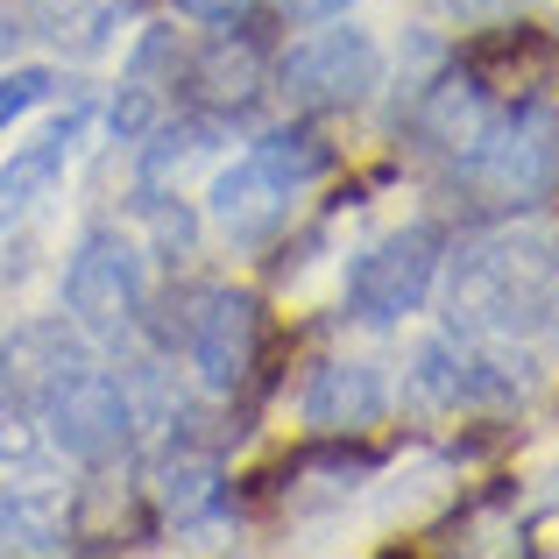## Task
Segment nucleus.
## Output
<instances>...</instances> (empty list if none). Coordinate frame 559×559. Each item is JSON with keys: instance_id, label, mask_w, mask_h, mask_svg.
<instances>
[{"instance_id": "obj_1", "label": "nucleus", "mask_w": 559, "mask_h": 559, "mask_svg": "<svg viewBox=\"0 0 559 559\" xmlns=\"http://www.w3.org/2000/svg\"><path fill=\"white\" fill-rule=\"evenodd\" d=\"M382 85V43L369 28H319L276 64V93L298 114H333V107H361Z\"/></svg>"}, {"instance_id": "obj_2", "label": "nucleus", "mask_w": 559, "mask_h": 559, "mask_svg": "<svg viewBox=\"0 0 559 559\" xmlns=\"http://www.w3.org/2000/svg\"><path fill=\"white\" fill-rule=\"evenodd\" d=\"M43 411H50V439L85 467H107L114 453H128V439H135V404H128V390L107 369H85V361L43 396Z\"/></svg>"}, {"instance_id": "obj_3", "label": "nucleus", "mask_w": 559, "mask_h": 559, "mask_svg": "<svg viewBox=\"0 0 559 559\" xmlns=\"http://www.w3.org/2000/svg\"><path fill=\"white\" fill-rule=\"evenodd\" d=\"M439 270V227H404L390 241H376L369 255L347 270V305L369 326H396L404 312H418Z\"/></svg>"}, {"instance_id": "obj_4", "label": "nucleus", "mask_w": 559, "mask_h": 559, "mask_svg": "<svg viewBox=\"0 0 559 559\" xmlns=\"http://www.w3.org/2000/svg\"><path fill=\"white\" fill-rule=\"evenodd\" d=\"M64 305L85 333H121L142 312V255L107 227L85 234L71 270H64Z\"/></svg>"}, {"instance_id": "obj_5", "label": "nucleus", "mask_w": 559, "mask_h": 559, "mask_svg": "<svg viewBox=\"0 0 559 559\" xmlns=\"http://www.w3.org/2000/svg\"><path fill=\"white\" fill-rule=\"evenodd\" d=\"M475 170L489 178L503 199H546L552 178H559V121L552 114H510V121H496L489 135H481L475 150Z\"/></svg>"}, {"instance_id": "obj_6", "label": "nucleus", "mask_w": 559, "mask_h": 559, "mask_svg": "<svg viewBox=\"0 0 559 559\" xmlns=\"http://www.w3.org/2000/svg\"><path fill=\"white\" fill-rule=\"evenodd\" d=\"M290 185L284 170H270L262 156H241V164H227L213 178V191H205V213H213V227L227 234L234 248H262L276 227H284L290 213Z\"/></svg>"}, {"instance_id": "obj_7", "label": "nucleus", "mask_w": 559, "mask_h": 559, "mask_svg": "<svg viewBox=\"0 0 559 559\" xmlns=\"http://www.w3.org/2000/svg\"><path fill=\"white\" fill-rule=\"evenodd\" d=\"M255 347H262V305L241 298V290H213L199 326H191V361H199V376L213 382V390H234V382H248V369H255Z\"/></svg>"}, {"instance_id": "obj_8", "label": "nucleus", "mask_w": 559, "mask_h": 559, "mask_svg": "<svg viewBox=\"0 0 559 559\" xmlns=\"http://www.w3.org/2000/svg\"><path fill=\"white\" fill-rule=\"evenodd\" d=\"M382 404H390V390H382L369 361H326L312 376V390H305V425L312 432H369Z\"/></svg>"}, {"instance_id": "obj_9", "label": "nucleus", "mask_w": 559, "mask_h": 559, "mask_svg": "<svg viewBox=\"0 0 559 559\" xmlns=\"http://www.w3.org/2000/svg\"><path fill=\"white\" fill-rule=\"evenodd\" d=\"M552 71H559V50H552V36H538V28H496L489 43L467 50V79H475L481 93H496V99L532 93V85H546Z\"/></svg>"}, {"instance_id": "obj_10", "label": "nucleus", "mask_w": 559, "mask_h": 559, "mask_svg": "<svg viewBox=\"0 0 559 559\" xmlns=\"http://www.w3.org/2000/svg\"><path fill=\"white\" fill-rule=\"evenodd\" d=\"M79 128H85V107H71L57 128H43L28 150H14L8 164H0V213H28V205L43 199L57 178H64L71 150H79Z\"/></svg>"}, {"instance_id": "obj_11", "label": "nucleus", "mask_w": 559, "mask_h": 559, "mask_svg": "<svg viewBox=\"0 0 559 559\" xmlns=\"http://www.w3.org/2000/svg\"><path fill=\"white\" fill-rule=\"evenodd\" d=\"M191 93H199L205 107H219V114L248 107V99L262 93V50L248 36H219L213 50L191 64Z\"/></svg>"}, {"instance_id": "obj_12", "label": "nucleus", "mask_w": 559, "mask_h": 559, "mask_svg": "<svg viewBox=\"0 0 559 559\" xmlns=\"http://www.w3.org/2000/svg\"><path fill=\"white\" fill-rule=\"evenodd\" d=\"M496 128V114L481 107V85L475 79H447L432 99H425V135L439 142V150H461V156H475L481 150V135Z\"/></svg>"}, {"instance_id": "obj_13", "label": "nucleus", "mask_w": 559, "mask_h": 559, "mask_svg": "<svg viewBox=\"0 0 559 559\" xmlns=\"http://www.w3.org/2000/svg\"><path fill=\"white\" fill-rule=\"evenodd\" d=\"M213 503H219V467L205 461V453H178V461L156 467V510H164V518L191 524V518H205Z\"/></svg>"}, {"instance_id": "obj_14", "label": "nucleus", "mask_w": 559, "mask_h": 559, "mask_svg": "<svg viewBox=\"0 0 559 559\" xmlns=\"http://www.w3.org/2000/svg\"><path fill=\"white\" fill-rule=\"evenodd\" d=\"M64 546V532H57V518L36 503V496H14L0 489V552H50Z\"/></svg>"}, {"instance_id": "obj_15", "label": "nucleus", "mask_w": 559, "mask_h": 559, "mask_svg": "<svg viewBox=\"0 0 559 559\" xmlns=\"http://www.w3.org/2000/svg\"><path fill=\"white\" fill-rule=\"evenodd\" d=\"M255 156H262L270 170H284L290 185H305V178H319V170H326V142L305 135V128H284V135L255 142Z\"/></svg>"}, {"instance_id": "obj_16", "label": "nucleus", "mask_w": 559, "mask_h": 559, "mask_svg": "<svg viewBox=\"0 0 559 559\" xmlns=\"http://www.w3.org/2000/svg\"><path fill=\"white\" fill-rule=\"evenodd\" d=\"M50 71L43 64H22V71H8V79H0V128H14L22 121L28 107H43V99H50Z\"/></svg>"}, {"instance_id": "obj_17", "label": "nucleus", "mask_w": 559, "mask_h": 559, "mask_svg": "<svg viewBox=\"0 0 559 559\" xmlns=\"http://www.w3.org/2000/svg\"><path fill=\"white\" fill-rule=\"evenodd\" d=\"M107 22H114V0H85L71 14V50H99L107 43Z\"/></svg>"}, {"instance_id": "obj_18", "label": "nucleus", "mask_w": 559, "mask_h": 559, "mask_svg": "<svg viewBox=\"0 0 559 559\" xmlns=\"http://www.w3.org/2000/svg\"><path fill=\"white\" fill-rule=\"evenodd\" d=\"M248 8L255 0H178V14H191V22H241Z\"/></svg>"}, {"instance_id": "obj_19", "label": "nucleus", "mask_w": 559, "mask_h": 559, "mask_svg": "<svg viewBox=\"0 0 559 559\" xmlns=\"http://www.w3.org/2000/svg\"><path fill=\"white\" fill-rule=\"evenodd\" d=\"M453 8H461L467 22H510V14H518L524 0H453Z\"/></svg>"}, {"instance_id": "obj_20", "label": "nucleus", "mask_w": 559, "mask_h": 559, "mask_svg": "<svg viewBox=\"0 0 559 559\" xmlns=\"http://www.w3.org/2000/svg\"><path fill=\"white\" fill-rule=\"evenodd\" d=\"M298 22H333V14H347V0H284Z\"/></svg>"}, {"instance_id": "obj_21", "label": "nucleus", "mask_w": 559, "mask_h": 559, "mask_svg": "<svg viewBox=\"0 0 559 559\" xmlns=\"http://www.w3.org/2000/svg\"><path fill=\"white\" fill-rule=\"evenodd\" d=\"M0 453H8V432H0Z\"/></svg>"}]
</instances>
